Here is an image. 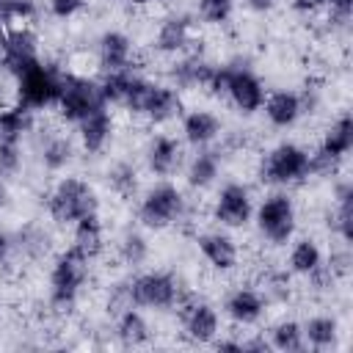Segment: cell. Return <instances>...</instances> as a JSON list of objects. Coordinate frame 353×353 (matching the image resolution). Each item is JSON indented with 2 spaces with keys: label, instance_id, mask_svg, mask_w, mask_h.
I'll return each instance as SVG.
<instances>
[{
  "label": "cell",
  "instance_id": "obj_11",
  "mask_svg": "<svg viewBox=\"0 0 353 353\" xmlns=\"http://www.w3.org/2000/svg\"><path fill=\"white\" fill-rule=\"evenodd\" d=\"M254 215V204H251V193L245 185L240 182H226L218 196H215V207H212V218L221 226L229 229H243Z\"/></svg>",
  "mask_w": 353,
  "mask_h": 353
},
{
  "label": "cell",
  "instance_id": "obj_37",
  "mask_svg": "<svg viewBox=\"0 0 353 353\" xmlns=\"http://www.w3.org/2000/svg\"><path fill=\"white\" fill-rule=\"evenodd\" d=\"M292 6H295L298 11H303V14H312V11L323 8V6H325V0H292Z\"/></svg>",
  "mask_w": 353,
  "mask_h": 353
},
{
  "label": "cell",
  "instance_id": "obj_21",
  "mask_svg": "<svg viewBox=\"0 0 353 353\" xmlns=\"http://www.w3.org/2000/svg\"><path fill=\"white\" fill-rule=\"evenodd\" d=\"M182 135L196 149L210 146L221 135V119L215 113H210V110H190L182 119Z\"/></svg>",
  "mask_w": 353,
  "mask_h": 353
},
{
  "label": "cell",
  "instance_id": "obj_36",
  "mask_svg": "<svg viewBox=\"0 0 353 353\" xmlns=\"http://www.w3.org/2000/svg\"><path fill=\"white\" fill-rule=\"evenodd\" d=\"M11 251H14V240H11V234L0 232V265H6V262H8Z\"/></svg>",
  "mask_w": 353,
  "mask_h": 353
},
{
  "label": "cell",
  "instance_id": "obj_10",
  "mask_svg": "<svg viewBox=\"0 0 353 353\" xmlns=\"http://www.w3.org/2000/svg\"><path fill=\"white\" fill-rule=\"evenodd\" d=\"M350 149H353V119H350V113H342L325 130L317 152L312 154V174H328V171H334L347 157Z\"/></svg>",
  "mask_w": 353,
  "mask_h": 353
},
{
  "label": "cell",
  "instance_id": "obj_14",
  "mask_svg": "<svg viewBox=\"0 0 353 353\" xmlns=\"http://www.w3.org/2000/svg\"><path fill=\"white\" fill-rule=\"evenodd\" d=\"M223 309H226V317L232 323H237V325H254V323L262 320V314L268 309V301L254 287H237V290H232L226 295Z\"/></svg>",
  "mask_w": 353,
  "mask_h": 353
},
{
  "label": "cell",
  "instance_id": "obj_3",
  "mask_svg": "<svg viewBox=\"0 0 353 353\" xmlns=\"http://www.w3.org/2000/svg\"><path fill=\"white\" fill-rule=\"evenodd\" d=\"M312 174V154L298 143H279L273 146L259 165V179L265 185L287 188L295 182H303Z\"/></svg>",
  "mask_w": 353,
  "mask_h": 353
},
{
  "label": "cell",
  "instance_id": "obj_38",
  "mask_svg": "<svg viewBox=\"0 0 353 353\" xmlns=\"http://www.w3.org/2000/svg\"><path fill=\"white\" fill-rule=\"evenodd\" d=\"M215 350H234V353H243V342H234V339H218L212 342Z\"/></svg>",
  "mask_w": 353,
  "mask_h": 353
},
{
  "label": "cell",
  "instance_id": "obj_27",
  "mask_svg": "<svg viewBox=\"0 0 353 353\" xmlns=\"http://www.w3.org/2000/svg\"><path fill=\"white\" fill-rule=\"evenodd\" d=\"M334 229L342 237V243L353 240V185L342 182L336 188V212H334Z\"/></svg>",
  "mask_w": 353,
  "mask_h": 353
},
{
  "label": "cell",
  "instance_id": "obj_17",
  "mask_svg": "<svg viewBox=\"0 0 353 353\" xmlns=\"http://www.w3.org/2000/svg\"><path fill=\"white\" fill-rule=\"evenodd\" d=\"M132 58V41L127 33L121 30H105L97 41V61H99V69L102 72H119V69H127L132 66L130 63Z\"/></svg>",
  "mask_w": 353,
  "mask_h": 353
},
{
  "label": "cell",
  "instance_id": "obj_39",
  "mask_svg": "<svg viewBox=\"0 0 353 353\" xmlns=\"http://www.w3.org/2000/svg\"><path fill=\"white\" fill-rule=\"evenodd\" d=\"M248 3V8H254V11H270L273 6H276V0H245Z\"/></svg>",
  "mask_w": 353,
  "mask_h": 353
},
{
  "label": "cell",
  "instance_id": "obj_6",
  "mask_svg": "<svg viewBox=\"0 0 353 353\" xmlns=\"http://www.w3.org/2000/svg\"><path fill=\"white\" fill-rule=\"evenodd\" d=\"M295 201L287 193H270L256 207V229L270 245H287L295 234Z\"/></svg>",
  "mask_w": 353,
  "mask_h": 353
},
{
  "label": "cell",
  "instance_id": "obj_40",
  "mask_svg": "<svg viewBox=\"0 0 353 353\" xmlns=\"http://www.w3.org/2000/svg\"><path fill=\"white\" fill-rule=\"evenodd\" d=\"M130 3H135V6H146V3H154V0H130Z\"/></svg>",
  "mask_w": 353,
  "mask_h": 353
},
{
  "label": "cell",
  "instance_id": "obj_9",
  "mask_svg": "<svg viewBox=\"0 0 353 353\" xmlns=\"http://www.w3.org/2000/svg\"><path fill=\"white\" fill-rule=\"evenodd\" d=\"M176 314H179V325L182 334L193 342V345H212L218 336V312L212 303H207L199 295H185L176 301Z\"/></svg>",
  "mask_w": 353,
  "mask_h": 353
},
{
  "label": "cell",
  "instance_id": "obj_2",
  "mask_svg": "<svg viewBox=\"0 0 353 353\" xmlns=\"http://www.w3.org/2000/svg\"><path fill=\"white\" fill-rule=\"evenodd\" d=\"M88 265H91V259H85L72 245L52 259V268H50V303L55 309L74 306V301L80 298V290H83V284L88 279Z\"/></svg>",
  "mask_w": 353,
  "mask_h": 353
},
{
  "label": "cell",
  "instance_id": "obj_5",
  "mask_svg": "<svg viewBox=\"0 0 353 353\" xmlns=\"http://www.w3.org/2000/svg\"><path fill=\"white\" fill-rule=\"evenodd\" d=\"M14 77H17V105L19 108H25V110L33 113V110H41V108L58 102L61 74H55L52 69H47L41 61L28 63Z\"/></svg>",
  "mask_w": 353,
  "mask_h": 353
},
{
  "label": "cell",
  "instance_id": "obj_29",
  "mask_svg": "<svg viewBox=\"0 0 353 353\" xmlns=\"http://www.w3.org/2000/svg\"><path fill=\"white\" fill-rule=\"evenodd\" d=\"M72 154H74V146H72V141L66 135H50L44 141V146H41V163H44L47 171L66 168L69 160H72Z\"/></svg>",
  "mask_w": 353,
  "mask_h": 353
},
{
  "label": "cell",
  "instance_id": "obj_34",
  "mask_svg": "<svg viewBox=\"0 0 353 353\" xmlns=\"http://www.w3.org/2000/svg\"><path fill=\"white\" fill-rule=\"evenodd\" d=\"M325 6H328V19L334 25L345 28L350 14H353V0H325Z\"/></svg>",
  "mask_w": 353,
  "mask_h": 353
},
{
  "label": "cell",
  "instance_id": "obj_22",
  "mask_svg": "<svg viewBox=\"0 0 353 353\" xmlns=\"http://www.w3.org/2000/svg\"><path fill=\"white\" fill-rule=\"evenodd\" d=\"M116 339L124 347H141L152 339V328H149L146 317L138 312V306H130L116 314Z\"/></svg>",
  "mask_w": 353,
  "mask_h": 353
},
{
  "label": "cell",
  "instance_id": "obj_12",
  "mask_svg": "<svg viewBox=\"0 0 353 353\" xmlns=\"http://www.w3.org/2000/svg\"><path fill=\"white\" fill-rule=\"evenodd\" d=\"M223 97H229L232 105H234L240 113L251 116V113H256V110L262 108V102H265V85H262V80H259L251 69H245V66H229L226 94H223Z\"/></svg>",
  "mask_w": 353,
  "mask_h": 353
},
{
  "label": "cell",
  "instance_id": "obj_13",
  "mask_svg": "<svg viewBox=\"0 0 353 353\" xmlns=\"http://www.w3.org/2000/svg\"><path fill=\"white\" fill-rule=\"evenodd\" d=\"M77 135L80 143L88 154H99L110 135H113V116H110V105H97L85 119L77 121Z\"/></svg>",
  "mask_w": 353,
  "mask_h": 353
},
{
  "label": "cell",
  "instance_id": "obj_20",
  "mask_svg": "<svg viewBox=\"0 0 353 353\" xmlns=\"http://www.w3.org/2000/svg\"><path fill=\"white\" fill-rule=\"evenodd\" d=\"M262 108H265L268 121H270L273 127H281V130H284V127H292V124L301 119V113H303V99H301V94H295V91H273V94L265 97Z\"/></svg>",
  "mask_w": 353,
  "mask_h": 353
},
{
  "label": "cell",
  "instance_id": "obj_18",
  "mask_svg": "<svg viewBox=\"0 0 353 353\" xmlns=\"http://www.w3.org/2000/svg\"><path fill=\"white\" fill-rule=\"evenodd\" d=\"M72 248L80 251L85 259H97L105 248V229L99 221V212L83 215L77 223H72Z\"/></svg>",
  "mask_w": 353,
  "mask_h": 353
},
{
  "label": "cell",
  "instance_id": "obj_28",
  "mask_svg": "<svg viewBox=\"0 0 353 353\" xmlns=\"http://www.w3.org/2000/svg\"><path fill=\"white\" fill-rule=\"evenodd\" d=\"M268 345L276 347V350H284V353L303 350L306 342H303V328H301V323H295V320H279V323L270 328Z\"/></svg>",
  "mask_w": 353,
  "mask_h": 353
},
{
  "label": "cell",
  "instance_id": "obj_19",
  "mask_svg": "<svg viewBox=\"0 0 353 353\" xmlns=\"http://www.w3.org/2000/svg\"><path fill=\"white\" fill-rule=\"evenodd\" d=\"M182 163V143L171 135H157L146 149V165L154 176H171Z\"/></svg>",
  "mask_w": 353,
  "mask_h": 353
},
{
  "label": "cell",
  "instance_id": "obj_33",
  "mask_svg": "<svg viewBox=\"0 0 353 353\" xmlns=\"http://www.w3.org/2000/svg\"><path fill=\"white\" fill-rule=\"evenodd\" d=\"M234 11V0H199V17L207 25H223Z\"/></svg>",
  "mask_w": 353,
  "mask_h": 353
},
{
  "label": "cell",
  "instance_id": "obj_32",
  "mask_svg": "<svg viewBox=\"0 0 353 353\" xmlns=\"http://www.w3.org/2000/svg\"><path fill=\"white\" fill-rule=\"evenodd\" d=\"M17 135H0V174H14L22 163V149H19Z\"/></svg>",
  "mask_w": 353,
  "mask_h": 353
},
{
  "label": "cell",
  "instance_id": "obj_23",
  "mask_svg": "<svg viewBox=\"0 0 353 353\" xmlns=\"http://www.w3.org/2000/svg\"><path fill=\"white\" fill-rule=\"evenodd\" d=\"M218 171H221V152H218V149H207V146H201V149L193 154V160L188 163L185 179H188L190 188L201 190V188H210V185L215 182Z\"/></svg>",
  "mask_w": 353,
  "mask_h": 353
},
{
  "label": "cell",
  "instance_id": "obj_4",
  "mask_svg": "<svg viewBox=\"0 0 353 353\" xmlns=\"http://www.w3.org/2000/svg\"><path fill=\"white\" fill-rule=\"evenodd\" d=\"M132 306L138 309H171L182 298L179 279L168 270H146L127 281Z\"/></svg>",
  "mask_w": 353,
  "mask_h": 353
},
{
  "label": "cell",
  "instance_id": "obj_30",
  "mask_svg": "<svg viewBox=\"0 0 353 353\" xmlns=\"http://www.w3.org/2000/svg\"><path fill=\"white\" fill-rule=\"evenodd\" d=\"M108 188L119 196V199H132L138 190V171L132 163H116L108 171Z\"/></svg>",
  "mask_w": 353,
  "mask_h": 353
},
{
  "label": "cell",
  "instance_id": "obj_24",
  "mask_svg": "<svg viewBox=\"0 0 353 353\" xmlns=\"http://www.w3.org/2000/svg\"><path fill=\"white\" fill-rule=\"evenodd\" d=\"M190 41V19L188 17H168L154 36V47L160 52H182Z\"/></svg>",
  "mask_w": 353,
  "mask_h": 353
},
{
  "label": "cell",
  "instance_id": "obj_16",
  "mask_svg": "<svg viewBox=\"0 0 353 353\" xmlns=\"http://www.w3.org/2000/svg\"><path fill=\"white\" fill-rule=\"evenodd\" d=\"M196 245L201 251V256L221 273H229L237 268L240 262V251H237V243L223 234V232H204L196 237Z\"/></svg>",
  "mask_w": 353,
  "mask_h": 353
},
{
  "label": "cell",
  "instance_id": "obj_15",
  "mask_svg": "<svg viewBox=\"0 0 353 353\" xmlns=\"http://www.w3.org/2000/svg\"><path fill=\"white\" fill-rule=\"evenodd\" d=\"M182 113V99H179V91L174 85H157L152 83L146 97H143V105H141V116L152 124H165L171 119H176Z\"/></svg>",
  "mask_w": 353,
  "mask_h": 353
},
{
  "label": "cell",
  "instance_id": "obj_41",
  "mask_svg": "<svg viewBox=\"0 0 353 353\" xmlns=\"http://www.w3.org/2000/svg\"><path fill=\"white\" fill-rule=\"evenodd\" d=\"M3 199H6V190H3V185H0V207H3Z\"/></svg>",
  "mask_w": 353,
  "mask_h": 353
},
{
  "label": "cell",
  "instance_id": "obj_35",
  "mask_svg": "<svg viewBox=\"0 0 353 353\" xmlns=\"http://www.w3.org/2000/svg\"><path fill=\"white\" fill-rule=\"evenodd\" d=\"M83 6H85V0H50V11H52V17H58V19L74 17L77 11H83Z\"/></svg>",
  "mask_w": 353,
  "mask_h": 353
},
{
  "label": "cell",
  "instance_id": "obj_31",
  "mask_svg": "<svg viewBox=\"0 0 353 353\" xmlns=\"http://www.w3.org/2000/svg\"><path fill=\"white\" fill-rule=\"evenodd\" d=\"M119 254L127 265H143L146 256H149V243L141 232H127L119 243Z\"/></svg>",
  "mask_w": 353,
  "mask_h": 353
},
{
  "label": "cell",
  "instance_id": "obj_25",
  "mask_svg": "<svg viewBox=\"0 0 353 353\" xmlns=\"http://www.w3.org/2000/svg\"><path fill=\"white\" fill-rule=\"evenodd\" d=\"M301 328H303V342L312 345L314 350H328V347H336L339 342V323L328 314L309 317Z\"/></svg>",
  "mask_w": 353,
  "mask_h": 353
},
{
  "label": "cell",
  "instance_id": "obj_26",
  "mask_svg": "<svg viewBox=\"0 0 353 353\" xmlns=\"http://www.w3.org/2000/svg\"><path fill=\"white\" fill-rule=\"evenodd\" d=\"M323 268V251L317 245V240L312 237H301L292 243L290 251V270L298 276H314Z\"/></svg>",
  "mask_w": 353,
  "mask_h": 353
},
{
  "label": "cell",
  "instance_id": "obj_8",
  "mask_svg": "<svg viewBox=\"0 0 353 353\" xmlns=\"http://www.w3.org/2000/svg\"><path fill=\"white\" fill-rule=\"evenodd\" d=\"M185 207L182 190L171 182H157L154 188H149L138 204V221L146 229H165L171 223L179 221Z\"/></svg>",
  "mask_w": 353,
  "mask_h": 353
},
{
  "label": "cell",
  "instance_id": "obj_7",
  "mask_svg": "<svg viewBox=\"0 0 353 353\" xmlns=\"http://www.w3.org/2000/svg\"><path fill=\"white\" fill-rule=\"evenodd\" d=\"M97 105L102 102L99 94V83L83 74H61V91H58V116L69 124H77L80 119H85Z\"/></svg>",
  "mask_w": 353,
  "mask_h": 353
},
{
  "label": "cell",
  "instance_id": "obj_1",
  "mask_svg": "<svg viewBox=\"0 0 353 353\" xmlns=\"http://www.w3.org/2000/svg\"><path fill=\"white\" fill-rule=\"evenodd\" d=\"M47 212L58 226H72L83 215L99 212V199L85 179L63 176V179H58V185L52 188V193L47 199Z\"/></svg>",
  "mask_w": 353,
  "mask_h": 353
}]
</instances>
